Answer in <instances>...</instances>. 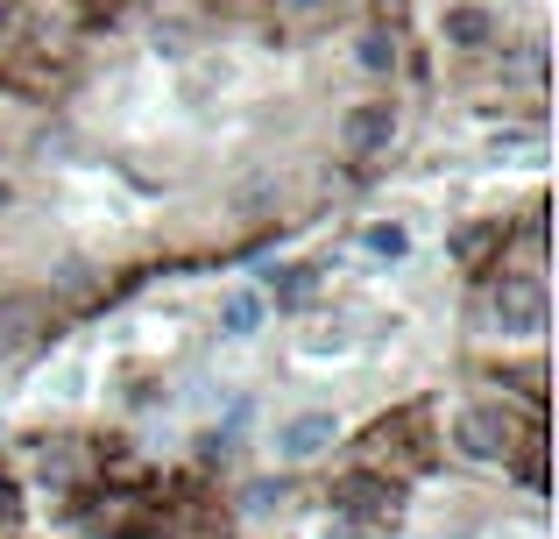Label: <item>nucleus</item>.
<instances>
[{
    "instance_id": "obj_1",
    "label": "nucleus",
    "mask_w": 559,
    "mask_h": 539,
    "mask_svg": "<svg viewBox=\"0 0 559 539\" xmlns=\"http://www.w3.org/2000/svg\"><path fill=\"white\" fill-rule=\"evenodd\" d=\"M326 441V419H298V433H284V455H312Z\"/></svg>"
},
{
    "instance_id": "obj_2",
    "label": "nucleus",
    "mask_w": 559,
    "mask_h": 539,
    "mask_svg": "<svg viewBox=\"0 0 559 539\" xmlns=\"http://www.w3.org/2000/svg\"><path fill=\"white\" fill-rule=\"evenodd\" d=\"M227 327H234V333L255 327V298H234V305H227Z\"/></svg>"
}]
</instances>
